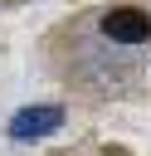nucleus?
<instances>
[{
  "mask_svg": "<svg viewBox=\"0 0 151 156\" xmlns=\"http://www.w3.org/2000/svg\"><path fill=\"white\" fill-rule=\"evenodd\" d=\"M58 127H63V107L58 102H34V107H19L10 117V136L15 141H39V136H49Z\"/></svg>",
  "mask_w": 151,
  "mask_h": 156,
  "instance_id": "nucleus-1",
  "label": "nucleus"
},
{
  "mask_svg": "<svg viewBox=\"0 0 151 156\" xmlns=\"http://www.w3.org/2000/svg\"><path fill=\"white\" fill-rule=\"evenodd\" d=\"M102 34L112 44H146L151 39V15L136 10V5H112L102 15Z\"/></svg>",
  "mask_w": 151,
  "mask_h": 156,
  "instance_id": "nucleus-2",
  "label": "nucleus"
}]
</instances>
